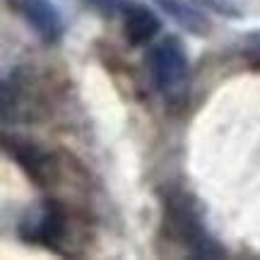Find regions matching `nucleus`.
I'll return each mask as SVG.
<instances>
[{
	"mask_svg": "<svg viewBox=\"0 0 260 260\" xmlns=\"http://www.w3.org/2000/svg\"><path fill=\"white\" fill-rule=\"evenodd\" d=\"M167 214L174 234L190 248V253L200 255V258H219V255H224V248L207 234L200 214L188 205V198H183V195L169 198Z\"/></svg>",
	"mask_w": 260,
	"mask_h": 260,
	"instance_id": "obj_1",
	"label": "nucleus"
},
{
	"mask_svg": "<svg viewBox=\"0 0 260 260\" xmlns=\"http://www.w3.org/2000/svg\"><path fill=\"white\" fill-rule=\"evenodd\" d=\"M149 75L159 92H176L188 77V53L178 37H164L147 56Z\"/></svg>",
	"mask_w": 260,
	"mask_h": 260,
	"instance_id": "obj_2",
	"label": "nucleus"
},
{
	"mask_svg": "<svg viewBox=\"0 0 260 260\" xmlns=\"http://www.w3.org/2000/svg\"><path fill=\"white\" fill-rule=\"evenodd\" d=\"M68 232V217H65L63 205L56 200H48L41 205L39 214H29L24 222L19 224V236L29 243H39L46 248H60Z\"/></svg>",
	"mask_w": 260,
	"mask_h": 260,
	"instance_id": "obj_3",
	"label": "nucleus"
},
{
	"mask_svg": "<svg viewBox=\"0 0 260 260\" xmlns=\"http://www.w3.org/2000/svg\"><path fill=\"white\" fill-rule=\"evenodd\" d=\"M5 152L24 169V174L37 186H48V181L53 178V159L46 149H41L34 142L22 138H5Z\"/></svg>",
	"mask_w": 260,
	"mask_h": 260,
	"instance_id": "obj_4",
	"label": "nucleus"
},
{
	"mask_svg": "<svg viewBox=\"0 0 260 260\" xmlns=\"http://www.w3.org/2000/svg\"><path fill=\"white\" fill-rule=\"evenodd\" d=\"M123 31L133 46H147L161 31V19L152 8L140 0H123Z\"/></svg>",
	"mask_w": 260,
	"mask_h": 260,
	"instance_id": "obj_5",
	"label": "nucleus"
},
{
	"mask_svg": "<svg viewBox=\"0 0 260 260\" xmlns=\"http://www.w3.org/2000/svg\"><path fill=\"white\" fill-rule=\"evenodd\" d=\"M22 15L44 44H56L65 34V22L60 10L51 0H22Z\"/></svg>",
	"mask_w": 260,
	"mask_h": 260,
	"instance_id": "obj_6",
	"label": "nucleus"
},
{
	"mask_svg": "<svg viewBox=\"0 0 260 260\" xmlns=\"http://www.w3.org/2000/svg\"><path fill=\"white\" fill-rule=\"evenodd\" d=\"M154 3L176 22L178 27H183L190 34L203 37L210 31V19L205 17L200 5H195L190 0H154Z\"/></svg>",
	"mask_w": 260,
	"mask_h": 260,
	"instance_id": "obj_7",
	"label": "nucleus"
},
{
	"mask_svg": "<svg viewBox=\"0 0 260 260\" xmlns=\"http://www.w3.org/2000/svg\"><path fill=\"white\" fill-rule=\"evenodd\" d=\"M195 5H200V8L205 10H212V12H217V15H222V17H241V10H239V5L236 3H232V0H193Z\"/></svg>",
	"mask_w": 260,
	"mask_h": 260,
	"instance_id": "obj_8",
	"label": "nucleus"
},
{
	"mask_svg": "<svg viewBox=\"0 0 260 260\" xmlns=\"http://www.w3.org/2000/svg\"><path fill=\"white\" fill-rule=\"evenodd\" d=\"M92 10H96L102 17H116L123 8V0H84Z\"/></svg>",
	"mask_w": 260,
	"mask_h": 260,
	"instance_id": "obj_9",
	"label": "nucleus"
},
{
	"mask_svg": "<svg viewBox=\"0 0 260 260\" xmlns=\"http://www.w3.org/2000/svg\"><path fill=\"white\" fill-rule=\"evenodd\" d=\"M246 44H248L255 53H260V29H253V31L246 34Z\"/></svg>",
	"mask_w": 260,
	"mask_h": 260,
	"instance_id": "obj_10",
	"label": "nucleus"
}]
</instances>
